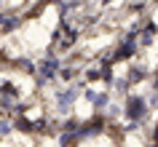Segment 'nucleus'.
Masks as SVG:
<instances>
[{
	"label": "nucleus",
	"mask_w": 158,
	"mask_h": 147,
	"mask_svg": "<svg viewBox=\"0 0 158 147\" xmlns=\"http://www.w3.org/2000/svg\"><path fill=\"white\" fill-rule=\"evenodd\" d=\"M107 126L110 123L105 120V115H89L86 120H81V129H78V137H81V142H94V139H99L107 134Z\"/></svg>",
	"instance_id": "nucleus-3"
},
{
	"label": "nucleus",
	"mask_w": 158,
	"mask_h": 147,
	"mask_svg": "<svg viewBox=\"0 0 158 147\" xmlns=\"http://www.w3.org/2000/svg\"><path fill=\"white\" fill-rule=\"evenodd\" d=\"M14 134V118H0V139H8Z\"/></svg>",
	"instance_id": "nucleus-8"
},
{
	"label": "nucleus",
	"mask_w": 158,
	"mask_h": 147,
	"mask_svg": "<svg viewBox=\"0 0 158 147\" xmlns=\"http://www.w3.org/2000/svg\"><path fill=\"white\" fill-rule=\"evenodd\" d=\"M56 142H59V147H81L83 145L81 137H78V131H73V134H56Z\"/></svg>",
	"instance_id": "nucleus-7"
},
{
	"label": "nucleus",
	"mask_w": 158,
	"mask_h": 147,
	"mask_svg": "<svg viewBox=\"0 0 158 147\" xmlns=\"http://www.w3.org/2000/svg\"><path fill=\"white\" fill-rule=\"evenodd\" d=\"M126 80H129V86H142V83H148L150 78H153V70H150L148 62H142V59H134V62H129L126 64Z\"/></svg>",
	"instance_id": "nucleus-4"
},
{
	"label": "nucleus",
	"mask_w": 158,
	"mask_h": 147,
	"mask_svg": "<svg viewBox=\"0 0 158 147\" xmlns=\"http://www.w3.org/2000/svg\"><path fill=\"white\" fill-rule=\"evenodd\" d=\"M59 70H62V56L54 54L51 48H46L38 59V67H35V88L43 91V88H54V83L59 78Z\"/></svg>",
	"instance_id": "nucleus-1"
},
{
	"label": "nucleus",
	"mask_w": 158,
	"mask_h": 147,
	"mask_svg": "<svg viewBox=\"0 0 158 147\" xmlns=\"http://www.w3.org/2000/svg\"><path fill=\"white\" fill-rule=\"evenodd\" d=\"M16 72H22V75H27V78H35V67H38V59L35 56H30V54H22V56H14L8 62Z\"/></svg>",
	"instance_id": "nucleus-5"
},
{
	"label": "nucleus",
	"mask_w": 158,
	"mask_h": 147,
	"mask_svg": "<svg viewBox=\"0 0 158 147\" xmlns=\"http://www.w3.org/2000/svg\"><path fill=\"white\" fill-rule=\"evenodd\" d=\"M110 94H118V96H129V94H131V86H129V80H126L123 75H121V78H113V83H110Z\"/></svg>",
	"instance_id": "nucleus-6"
},
{
	"label": "nucleus",
	"mask_w": 158,
	"mask_h": 147,
	"mask_svg": "<svg viewBox=\"0 0 158 147\" xmlns=\"http://www.w3.org/2000/svg\"><path fill=\"white\" fill-rule=\"evenodd\" d=\"M121 115H123L126 123H139L142 129L150 123V107H148V96L145 94H129V96H123V102H121Z\"/></svg>",
	"instance_id": "nucleus-2"
}]
</instances>
